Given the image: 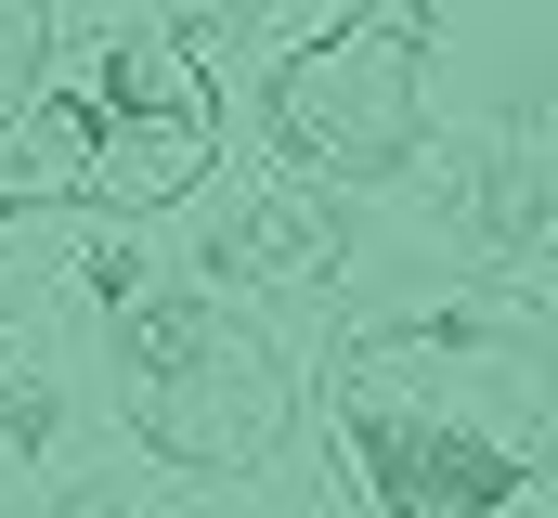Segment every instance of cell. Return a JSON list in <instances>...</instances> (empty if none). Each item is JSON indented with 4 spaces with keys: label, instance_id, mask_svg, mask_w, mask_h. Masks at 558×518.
Returning a JSON list of instances; mask_svg holds the SVG:
<instances>
[{
    "label": "cell",
    "instance_id": "cell-1",
    "mask_svg": "<svg viewBox=\"0 0 558 518\" xmlns=\"http://www.w3.org/2000/svg\"><path fill=\"white\" fill-rule=\"evenodd\" d=\"M105 337H118V428H131L156 467H182V480H247V467L286 454L299 388H286V363L221 311V298L143 285L131 311H105Z\"/></svg>",
    "mask_w": 558,
    "mask_h": 518
},
{
    "label": "cell",
    "instance_id": "cell-2",
    "mask_svg": "<svg viewBox=\"0 0 558 518\" xmlns=\"http://www.w3.org/2000/svg\"><path fill=\"white\" fill-rule=\"evenodd\" d=\"M428 52H441V13H351V26L299 39L274 65V143L312 182H390V169H416V143H428L416 65Z\"/></svg>",
    "mask_w": 558,
    "mask_h": 518
},
{
    "label": "cell",
    "instance_id": "cell-3",
    "mask_svg": "<svg viewBox=\"0 0 558 518\" xmlns=\"http://www.w3.org/2000/svg\"><path fill=\"white\" fill-rule=\"evenodd\" d=\"M65 78H78L92 143H105V195H92L105 221H143V208L208 182L221 118H208V78H195V26H92Z\"/></svg>",
    "mask_w": 558,
    "mask_h": 518
},
{
    "label": "cell",
    "instance_id": "cell-4",
    "mask_svg": "<svg viewBox=\"0 0 558 518\" xmlns=\"http://www.w3.org/2000/svg\"><path fill=\"white\" fill-rule=\"evenodd\" d=\"M338 480H364L377 518H507L533 493V441H507L454 402H403L364 363H338Z\"/></svg>",
    "mask_w": 558,
    "mask_h": 518
},
{
    "label": "cell",
    "instance_id": "cell-5",
    "mask_svg": "<svg viewBox=\"0 0 558 518\" xmlns=\"http://www.w3.org/2000/svg\"><path fill=\"white\" fill-rule=\"evenodd\" d=\"M208 272H247V285H299V298H325L351 247H338V221L325 208H286V195H247L221 234H208Z\"/></svg>",
    "mask_w": 558,
    "mask_h": 518
},
{
    "label": "cell",
    "instance_id": "cell-6",
    "mask_svg": "<svg viewBox=\"0 0 558 518\" xmlns=\"http://www.w3.org/2000/svg\"><path fill=\"white\" fill-rule=\"evenodd\" d=\"M546 208H558V169H546V143H533V118L468 156V234L494 259H546Z\"/></svg>",
    "mask_w": 558,
    "mask_h": 518
},
{
    "label": "cell",
    "instance_id": "cell-7",
    "mask_svg": "<svg viewBox=\"0 0 558 518\" xmlns=\"http://www.w3.org/2000/svg\"><path fill=\"white\" fill-rule=\"evenodd\" d=\"M52 454H65V388L0 377V467H52Z\"/></svg>",
    "mask_w": 558,
    "mask_h": 518
},
{
    "label": "cell",
    "instance_id": "cell-8",
    "mask_svg": "<svg viewBox=\"0 0 558 518\" xmlns=\"http://www.w3.org/2000/svg\"><path fill=\"white\" fill-rule=\"evenodd\" d=\"M78 285H92V311H131L143 285H156V259L131 247V221H118V234H105V247H92V272H78Z\"/></svg>",
    "mask_w": 558,
    "mask_h": 518
},
{
    "label": "cell",
    "instance_id": "cell-9",
    "mask_svg": "<svg viewBox=\"0 0 558 518\" xmlns=\"http://www.w3.org/2000/svg\"><path fill=\"white\" fill-rule=\"evenodd\" d=\"M65 518H143V506H131V493H78Z\"/></svg>",
    "mask_w": 558,
    "mask_h": 518
}]
</instances>
